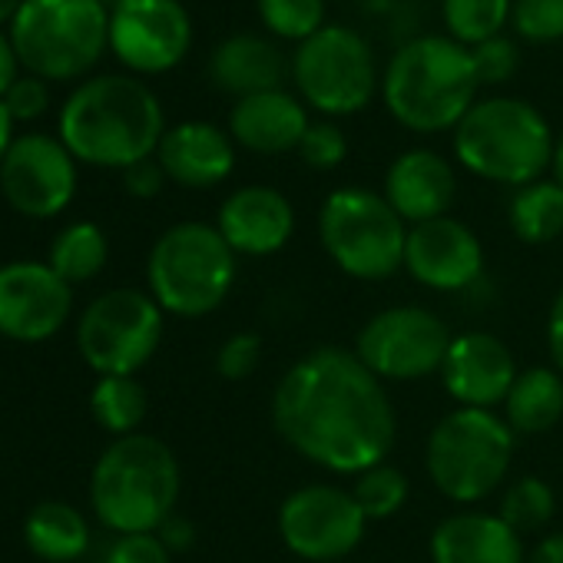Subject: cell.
<instances>
[{"label": "cell", "mask_w": 563, "mask_h": 563, "mask_svg": "<svg viewBox=\"0 0 563 563\" xmlns=\"http://www.w3.org/2000/svg\"><path fill=\"white\" fill-rule=\"evenodd\" d=\"M11 44L34 77L77 80L110 47V8L107 0H24L11 21Z\"/></svg>", "instance_id": "obj_8"}, {"label": "cell", "mask_w": 563, "mask_h": 563, "mask_svg": "<svg viewBox=\"0 0 563 563\" xmlns=\"http://www.w3.org/2000/svg\"><path fill=\"white\" fill-rule=\"evenodd\" d=\"M547 352L553 368L563 375V289L553 296L550 312H547Z\"/></svg>", "instance_id": "obj_42"}, {"label": "cell", "mask_w": 563, "mask_h": 563, "mask_svg": "<svg viewBox=\"0 0 563 563\" xmlns=\"http://www.w3.org/2000/svg\"><path fill=\"white\" fill-rule=\"evenodd\" d=\"M0 192L27 219L60 216L77 192V159L60 136L24 133L0 163Z\"/></svg>", "instance_id": "obj_14"}, {"label": "cell", "mask_w": 563, "mask_h": 563, "mask_svg": "<svg viewBox=\"0 0 563 563\" xmlns=\"http://www.w3.org/2000/svg\"><path fill=\"white\" fill-rule=\"evenodd\" d=\"M14 140H18L14 136V117L8 113L4 100H0V163H4V156H8V150H11Z\"/></svg>", "instance_id": "obj_45"}, {"label": "cell", "mask_w": 563, "mask_h": 563, "mask_svg": "<svg viewBox=\"0 0 563 563\" xmlns=\"http://www.w3.org/2000/svg\"><path fill=\"white\" fill-rule=\"evenodd\" d=\"M523 563H563V533H547V537H540V540L527 550Z\"/></svg>", "instance_id": "obj_43"}, {"label": "cell", "mask_w": 563, "mask_h": 563, "mask_svg": "<svg viewBox=\"0 0 563 563\" xmlns=\"http://www.w3.org/2000/svg\"><path fill=\"white\" fill-rule=\"evenodd\" d=\"M179 490L183 474L173 448L143 431L117 438L90 474V507L117 537L156 533L176 514Z\"/></svg>", "instance_id": "obj_4"}, {"label": "cell", "mask_w": 563, "mask_h": 563, "mask_svg": "<svg viewBox=\"0 0 563 563\" xmlns=\"http://www.w3.org/2000/svg\"><path fill=\"white\" fill-rule=\"evenodd\" d=\"M103 563H173V553L156 533H120Z\"/></svg>", "instance_id": "obj_38"}, {"label": "cell", "mask_w": 563, "mask_h": 563, "mask_svg": "<svg viewBox=\"0 0 563 563\" xmlns=\"http://www.w3.org/2000/svg\"><path fill=\"white\" fill-rule=\"evenodd\" d=\"M47 103H51L47 80H41V77H34V74L18 77V84H14V87L8 90V97H4V107H8V113L14 117V123H31V120H37V117H44Z\"/></svg>", "instance_id": "obj_39"}, {"label": "cell", "mask_w": 563, "mask_h": 563, "mask_svg": "<svg viewBox=\"0 0 563 563\" xmlns=\"http://www.w3.org/2000/svg\"><path fill=\"white\" fill-rule=\"evenodd\" d=\"M302 163L309 169H319V173H329V169H339L349 156V136L339 123L332 120H319V123H309L299 150Z\"/></svg>", "instance_id": "obj_35"}, {"label": "cell", "mask_w": 563, "mask_h": 563, "mask_svg": "<svg viewBox=\"0 0 563 563\" xmlns=\"http://www.w3.org/2000/svg\"><path fill=\"white\" fill-rule=\"evenodd\" d=\"M74 312V286L51 262L18 258L0 265V335L11 342H47Z\"/></svg>", "instance_id": "obj_16"}, {"label": "cell", "mask_w": 563, "mask_h": 563, "mask_svg": "<svg viewBox=\"0 0 563 563\" xmlns=\"http://www.w3.org/2000/svg\"><path fill=\"white\" fill-rule=\"evenodd\" d=\"M235 252L209 222H176L150 249L146 286L166 316H212L235 286Z\"/></svg>", "instance_id": "obj_6"}, {"label": "cell", "mask_w": 563, "mask_h": 563, "mask_svg": "<svg viewBox=\"0 0 563 563\" xmlns=\"http://www.w3.org/2000/svg\"><path fill=\"white\" fill-rule=\"evenodd\" d=\"M510 24L527 44L563 41V0H514Z\"/></svg>", "instance_id": "obj_34"}, {"label": "cell", "mask_w": 563, "mask_h": 563, "mask_svg": "<svg viewBox=\"0 0 563 563\" xmlns=\"http://www.w3.org/2000/svg\"><path fill=\"white\" fill-rule=\"evenodd\" d=\"M550 169H553V179L563 186V133H560L556 143H553V163H550Z\"/></svg>", "instance_id": "obj_46"}, {"label": "cell", "mask_w": 563, "mask_h": 563, "mask_svg": "<svg viewBox=\"0 0 563 563\" xmlns=\"http://www.w3.org/2000/svg\"><path fill=\"white\" fill-rule=\"evenodd\" d=\"M408 222L382 192L345 186L325 196L319 209V239L325 255L349 278L385 282L405 268Z\"/></svg>", "instance_id": "obj_9"}, {"label": "cell", "mask_w": 563, "mask_h": 563, "mask_svg": "<svg viewBox=\"0 0 563 563\" xmlns=\"http://www.w3.org/2000/svg\"><path fill=\"white\" fill-rule=\"evenodd\" d=\"M471 60H474V70H477V80L494 87V84H504V80H510L517 74L520 54H517L514 41L490 37V41L471 47Z\"/></svg>", "instance_id": "obj_37"}, {"label": "cell", "mask_w": 563, "mask_h": 563, "mask_svg": "<svg viewBox=\"0 0 563 563\" xmlns=\"http://www.w3.org/2000/svg\"><path fill=\"white\" fill-rule=\"evenodd\" d=\"M216 229L235 255L265 258L289 245L296 232V209L286 192L275 186H242L219 206Z\"/></svg>", "instance_id": "obj_19"}, {"label": "cell", "mask_w": 563, "mask_h": 563, "mask_svg": "<svg viewBox=\"0 0 563 563\" xmlns=\"http://www.w3.org/2000/svg\"><path fill=\"white\" fill-rule=\"evenodd\" d=\"M306 103L289 90H265L232 103L229 110V136L235 146L258 156H282L299 150L309 130Z\"/></svg>", "instance_id": "obj_20"}, {"label": "cell", "mask_w": 563, "mask_h": 563, "mask_svg": "<svg viewBox=\"0 0 563 563\" xmlns=\"http://www.w3.org/2000/svg\"><path fill=\"white\" fill-rule=\"evenodd\" d=\"M286 70L289 64L282 57V51L258 34H232L209 57L212 84L235 100L265 90H282Z\"/></svg>", "instance_id": "obj_24"}, {"label": "cell", "mask_w": 563, "mask_h": 563, "mask_svg": "<svg viewBox=\"0 0 563 563\" xmlns=\"http://www.w3.org/2000/svg\"><path fill=\"white\" fill-rule=\"evenodd\" d=\"M24 543L44 563H74L90 550V523L67 500H41L24 520Z\"/></svg>", "instance_id": "obj_26"}, {"label": "cell", "mask_w": 563, "mask_h": 563, "mask_svg": "<svg viewBox=\"0 0 563 563\" xmlns=\"http://www.w3.org/2000/svg\"><path fill=\"white\" fill-rule=\"evenodd\" d=\"M514 0H441V18L448 37L477 47L490 37H500L504 24L510 21Z\"/></svg>", "instance_id": "obj_30"}, {"label": "cell", "mask_w": 563, "mask_h": 563, "mask_svg": "<svg viewBox=\"0 0 563 563\" xmlns=\"http://www.w3.org/2000/svg\"><path fill=\"white\" fill-rule=\"evenodd\" d=\"M388 206L408 222H431L448 216L457 196V176L454 166L434 153V150H408L395 156V163L385 173V192Z\"/></svg>", "instance_id": "obj_21"}, {"label": "cell", "mask_w": 563, "mask_h": 563, "mask_svg": "<svg viewBox=\"0 0 563 563\" xmlns=\"http://www.w3.org/2000/svg\"><path fill=\"white\" fill-rule=\"evenodd\" d=\"M405 272L434 292H467L484 275V245L474 229L454 216L408 229Z\"/></svg>", "instance_id": "obj_17"}, {"label": "cell", "mask_w": 563, "mask_h": 563, "mask_svg": "<svg viewBox=\"0 0 563 563\" xmlns=\"http://www.w3.org/2000/svg\"><path fill=\"white\" fill-rule=\"evenodd\" d=\"M431 563H523L520 533L494 510H454L428 540Z\"/></svg>", "instance_id": "obj_23"}, {"label": "cell", "mask_w": 563, "mask_h": 563, "mask_svg": "<svg viewBox=\"0 0 563 563\" xmlns=\"http://www.w3.org/2000/svg\"><path fill=\"white\" fill-rule=\"evenodd\" d=\"M192 44V21L179 0H117L110 8V51L136 74L173 70Z\"/></svg>", "instance_id": "obj_15"}, {"label": "cell", "mask_w": 563, "mask_h": 563, "mask_svg": "<svg viewBox=\"0 0 563 563\" xmlns=\"http://www.w3.org/2000/svg\"><path fill=\"white\" fill-rule=\"evenodd\" d=\"M553 510H556V494L537 474H527V477H517L514 484H507L500 507H497L500 520H507L520 537L543 530L550 523Z\"/></svg>", "instance_id": "obj_31"}, {"label": "cell", "mask_w": 563, "mask_h": 563, "mask_svg": "<svg viewBox=\"0 0 563 563\" xmlns=\"http://www.w3.org/2000/svg\"><path fill=\"white\" fill-rule=\"evenodd\" d=\"M500 408L514 434L553 431L563 418V375L553 365H533L517 372Z\"/></svg>", "instance_id": "obj_25"}, {"label": "cell", "mask_w": 563, "mask_h": 563, "mask_svg": "<svg viewBox=\"0 0 563 563\" xmlns=\"http://www.w3.org/2000/svg\"><path fill=\"white\" fill-rule=\"evenodd\" d=\"M57 130L77 163L123 173L140 159L156 156L166 117L146 84L123 74H103L67 97Z\"/></svg>", "instance_id": "obj_2"}, {"label": "cell", "mask_w": 563, "mask_h": 563, "mask_svg": "<svg viewBox=\"0 0 563 563\" xmlns=\"http://www.w3.org/2000/svg\"><path fill=\"white\" fill-rule=\"evenodd\" d=\"M258 18L278 41L306 44L325 27V0H258Z\"/></svg>", "instance_id": "obj_33"}, {"label": "cell", "mask_w": 563, "mask_h": 563, "mask_svg": "<svg viewBox=\"0 0 563 563\" xmlns=\"http://www.w3.org/2000/svg\"><path fill=\"white\" fill-rule=\"evenodd\" d=\"M156 537L166 543L169 553H183V550H189L196 543V527L183 514H173V517L163 520V527L156 530Z\"/></svg>", "instance_id": "obj_41"}, {"label": "cell", "mask_w": 563, "mask_h": 563, "mask_svg": "<svg viewBox=\"0 0 563 563\" xmlns=\"http://www.w3.org/2000/svg\"><path fill=\"white\" fill-rule=\"evenodd\" d=\"M514 378L517 362L497 335L461 332L451 339L448 358L441 365V382L457 408H500Z\"/></svg>", "instance_id": "obj_18"}, {"label": "cell", "mask_w": 563, "mask_h": 563, "mask_svg": "<svg viewBox=\"0 0 563 563\" xmlns=\"http://www.w3.org/2000/svg\"><path fill=\"white\" fill-rule=\"evenodd\" d=\"M123 186H126V192H130V196H136V199H153V196H159V192H163V186H166V173H163L159 159H156V156H150V159L133 163L130 169H123Z\"/></svg>", "instance_id": "obj_40"}, {"label": "cell", "mask_w": 563, "mask_h": 563, "mask_svg": "<svg viewBox=\"0 0 563 563\" xmlns=\"http://www.w3.org/2000/svg\"><path fill=\"white\" fill-rule=\"evenodd\" d=\"M156 159L169 183L186 189H212L235 169V143L206 120H189L163 133Z\"/></svg>", "instance_id": "obj_22"}, {"label": "cell", "mask_w": 563, "mask_h": 563, "mask_svg": "<svg viewBox=\"0 0 563 563\" xmlns=\"http://www.w3.org/2000/svg\"><path fill=\"white\" fill-rule=\"evenodd\" d=\"M163 316L150 292L110 289L84 309L77 349L100 378L136 375L163 342Z\"/></svg>", "instance_id": "obj_11"}, {"label": "cell", "mask_w": 563, "mask_h": 563, "mask_svg": "<svg viewBox=\"0 0 563 563\" xmlns=\"http://www.w3.org/2000/svg\"><path fill=\"white\" fill-rule=\"evenodd\" d=\"M21 8H24V0H0V24L14 21Z\"/></svg>", "instance_id": "obj_47"}, {"label": "cell", "mask_w": 563, "mask_h": 563, "mask_svg": "<svg viewBox=\"0 0 563 563\" xmlns=\"http://www.w3.org/2000/svg\"><path fill=\"white\" fill-rule=\"evenodd\" d=\"M18 51H14V44H11V37H4L0 34V100L8 97V90L18 84Z\"/></svg>", "instance_id": "obj_44"}, {"label": "cell", "mask_w": 563, "mask_h": 563, "mask_svg": "<svg viewBox=\"0 0 563 563\" xmlns=\"http://www.w3.org/2000/svg\"><path fill=\"white\" fill-rule=\"evenodd\" d=\"M352 494L358 500V507L365 510L368 523L372 520H388L395 517L405 504H408V494H411V484H408V474L395 464H375L368 471H362L355 481H352Z\"/></svg>", "instance_id": "obj_32"}, {"label": "cell", "mask_w": 563, "mask_h": 563, "mask_svg": "<svg viewBox=\"0 0 563 563\" xmlns=\"http://www.w3.org/2000/svg\"><path fill=\"white\" fill-rule=\"evenodd\" d=\"M292 80L306 107L322 117H352L372 103L378 87L372 44L352 27L325 24L316 37L299 44Z\"/></svg>", "instance_id": "obj_10"}, {"label": "cell", "mask_w": 563, "mask_h": 563, "mask_svg": "<svg viewBox=\"0 0 563 563\" xmlns=\"http://www.w3.org/2000/svg\"><path fill=\"white\" fill-rule=\"evenodd\" d=\"M90 411L113 438L136 434L150 411V395L133 375H103L90 391Z\"/></svg>", "instance_id": "obj_29"}, {"label": "cell", "mask_w": 563, "mask_h": 563, "mask_svg": "<svg viewBox=\"0 0 563 563\" xmlns=\"http://www.w3.org/2000/svg\"><path fill=\"white\" fill-rule=\"evenodd\" d=\"M110 242L97 222H70L57 232L51 245V268L67 282V286H80V282L97 278L107 268Z\"/></svg>", "instance_id": "obj_28"}, {"label": "cell", "mask_w": 563, "mask_h": 563, "mask_svg": "<svg viewBox=\"0 0 563 563\" xmlns=\"http://www.w3.org/2000/svg\"><path fill=\"white\" fill-rule=\"evenodd\" d=\"M517 434L497 411L454 408L428 434L424 471L454 504H477L494 494L514 464Z\"/></svg>", "instance_id": "obj_7"}, {"label": "cell", "mask_w": 563, "mask_h": 563, "mask_svg": "<svg viewBox=\"0 0 563 563\" xmlns=\"http://www.w3.org/2000/svg\"><path fill=\"white\" fill-rule=\"evenodd\" d=\"M444 319L421 306H391L375 312L355 335V355L382 382H421L441 375L451 349Z\"/></svg>", "instance_id": "obj_12"}, {"label": "cell", "mask_w": 563, "mask_h": 563, "mask_svg": "<svg viewBox=\"0 0 563 563\" xmlns=\"http://www.w3.org/2000/svg\"><path fill=\"white\" fill-rule=\"evenodd\" d=\"M339 563H349V560H339Z\"/></svg>", "instance_id": "obj_48"}, {"label": "cell", "mask_w": 563, "mask_h": 563, "mask_svg": "<svg viewBox=\"0 0 563 563\" xmlns=\"http://www.w3.org/2000/svg\"><path fill=\"white\" fill-rule=\"evenodd\" d=\"M510 232L527 245H547L563 235V186L556 179H537L520 186L507 206Z\"/></svg>", "instance_id": "obj_27"}, {"label": "cell", "mask_w": 563, "mask_h": 563, "mask_svg": "<svg viewBox=\"0 0 563 563\" xmlns=\"http://www.w3.org/2000/svg\"><path fill=\"white\" fill-rule=\"evenodd\" d=\"M262 365V339L255 332H235L229 335L216 352V372L225 382H245Z\"/></svg>", "instance_id": "obj_36"}, {"label": "cell", "mask_w": 563, "mask_h": 563, "mask_svg": "<svg viewBox=\"0 0 563 563\" xmlns=\"http://www.w3.org/2000/svg\"><path fill=\"white\" fill-rule=\"evenodd\" d=\"M471 47L451 37H415L385 67L382 97L388 113L411 133L454 130L477 103Z\"/></svg>", "instance_id": "obj_3"}, {"label": "cell", "mask_w": 563, "mask_h": 563, "mask_svg": "<svg viewBox=\"0 0 563 563\" xmlns=\"http://www.w3.org/2000/svg\"><path fill=\"white\" fill-rule=\"evenodd\" d=\"M368 517L352 487L306 484L278 507V537L289 553L309 563H339L365 540Z\"/></svg>", "instance_id": "obj_13"}, {"label": "cell", "mask_w": 563, "mask_h": 563, "mask_svg": "<svg viewBox=\"0 0 563 563\" xmlns=\"http://www.w3.org/2000/svg\"><path fill=\"white\" fill-rule=\"evenodd\" d=\"M553 130L547 117L517 97L477 100L454 126L457 163L497 186H527L553 163Z\"/></svg>", "instance_id": "obj_5"}, {"label": "cell", "mask_w": 563, "mask_h": 563, "mask_svg": "<svg viewBox=\"0 0 563 563\" xmlns=\"http://www.w3.org/2000/svg\"><path fill=\"white\" fill-rule=\"evenodd\" d=\"M272 428L309 464L358 477L388 461L398 438V415L385 382L352 349L319 345L275 382Z\"/></svg>", "instance_id": "obj_1"}]
</instances>
